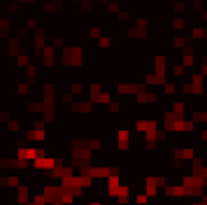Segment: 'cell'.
<instances>
[{
    "label": "cell",
    "instance_id": "1",
    "mask_svg": "<svg viewBox=\"0 0 207 205\" xmlns=\"http://www.w3.org/2000/svg\"><path fill=\"white\" fill-rule=\"evenodd\" d=\"M28 137H30V139H44V133H42V131H30Z\"/></svg>",
    "mask_w": 207,
    "mask_h": 205
},
{
    "label": "cell",
    "instance_id": "2",
    "mask_svg": "<svg viewBox=\"0 0 207 205\" xmlns=\"http://www.w3.org/2000/svg\"><path fill=\"white\" fill-rule=\"evenodd\" d=\"M26 62H28V58H26L24 54H22V56H18V64H26Z\"/></svg>",
    "mask_w": 207,
    "mask_h": 205
},
{
    "label": "cell",
    "instance_id": "3",
    "mask_svg": "<svg viewBox=\"0 0 207 205\" xmlns=\"http://www.w3.org/2000/svg\"><path fill=\"white\" fill-rule=\"evenodd\" d=\"M173 71H175V75H181V73H183V67H181V64H177Z\"/></svg>",
    "mask_w": 207,
    "mask_h": 205
},
{
    "label": "cell",
    "instance_id": "4",
    "mask_svg": "<svg viewBox=\"0 0 207 205\" xmlns=\"http://www.w3.org/2000/svg\"><path fill=\"white\" fill-rule=\"evenodd\" d=\"M145 201H147V195H139L137 197V203H145Z\"/></svg>",
    "mask_w": 207,
    "mask_h": 205
},
{
    "label": "cell",
    "instance_id": "5",
    "mask_svg": "<svg viewBox=\"0 0 207 205\" xmlns=\"http://www.w3.org/2000/svg\"><path fill=\"white\" fill-rule=\"evenodd\" d=\"M109 8H111V10H119V4H117V2H111Z\"/></svg>",
    "mask_w": 207,
    "mask_h": 205
},
{
    "label": "cell",
    "instance_id": "6",
    "mask_svg": "<svg viewBox=\"0 0 207 205\" xmlns=\"http://www.w3.org/2000/svg\"><path fill=\"white\" fill-rule=\"evenodd\" d=\"M101 46H109V38H103V40H101Z\"/></svg>",
    "mask_w": 207,
    "mask_h": 205
}]
</instances>
